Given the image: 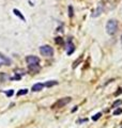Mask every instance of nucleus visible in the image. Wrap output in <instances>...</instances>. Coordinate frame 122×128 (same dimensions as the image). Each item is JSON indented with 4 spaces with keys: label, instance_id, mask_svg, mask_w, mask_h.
Masks as SVG:
<instances>
[{
    "label": "nucleus",
    "instance_id": "nucleus-2",
    "mask_svg": "<svg viewBox=\"0 0 122 128\" xmlns=\"http://www.w3.org/2000/svg\"><path fill=\"white\" fill-rule=\"evenodd\" d=\"M71 100H72L71 97H63V98H60V99H58V100H57L52 107H53V108H61V107H64L65 105L69 104V102H71Z\"/></svg>",
    "mask_w": 122,
    "mask_h": 128
},
{
    "label": "nucleus",
    "instance_id": "nucleus-1",
    "mask_svg": "<svg viewBox=\"0 0 122 128\" xmlns=\"http://www.w3.org/2000/svg\"><path fill=\"white\" fill-rule=\"evenodd\" d=\"M117 30H118V23H117V20L110 19V20L107 21V25H106L107 33H108L109 35H114L117 32Z\"/></svg>",
    "mask_w": 122,
    "mask_h": 128
},
{
    "label": "nucleus",
    "instance_id": "nucleus-16",
    "mask_svg": "<svg viewBox=\"0 0 122 128\" xmlns=\"http://www.w3.org/2000/svg\"><path fill=\"white\" fill-rule=\"evenodd\" d=\"M73 15H74L73 6H72V5H70V6H69V16H70V17H73Z\"/></svg>",
    "mask_w": 122,
    "mask_h": 128
},
{
    "label": "nucleus",
    "instance_id": "nucleus-4",
    "mask_svg": "<svg viewBox=\"0 0 122 128\" xmlns=\"http://www.w3.org/2000/svg\"><path fill=\"white\" fill-rule=\"evenodd\" d=\"M28 69H29V72L32 74H37L40 72L41 67L39 64H28Z\"/></svg>",
    "mask_w": 122,
    "mask_h": 128
},
{
    "label": "nucleus",
    "instance_id": "nucleus-15",
    "mask_svg": "<svg viewBox=\"0 0 122 128\" xmlns=\"http://www.w3.org/2000/svg\"><path fill=\"white\" fill-rule=\"evenodd\" d=\"M101 115H102V113L101 112H99V113H96V114L94 115V116H92V121H98L100 117H101Z\"/></svg>",
    "mask_w": 122,
    "mask_h": 128
},
{
    "label": "nucleus",
    "instance_id": "nucleus-13",
    "mask_svg": "<svg viewBox=\"0 0 122 128\" xmlns=\"http://www.w3.org/2000/svg\"><path fill=\"white\" fill-rule=\"evenodd\" d=\"M55 43L57 45H63L64 44V40L62 37H60V36H57L56 38H55Z\"/></svg>",
    "mask_w": 122,
    "mask_h": 128
},
{
    "label": "nucleus",
    "instance_id": "nucleus-7",
    "mask_svg": "<svg viewBox=\"0 0 122 128\" xmlns=\"http://www.w3.org/2000/svg\"><path fill=\"white\" fill-rule=\"evenodd\" d=\"M102 12H103V4H100L98 8H96V10L94 11V12H93L92 17H98L99 15H101Z\"/></svg>",
    "mask_w": 122,
    "mask_h": 128
},
{
    "label": "nucleus",
    "instance_id": "nucleus-10",
    "mask_svg": "<svg viewBox=\"0 0 122 128\" xmlns=\"http://www.w3.org/2000/svg\"><path fill=\"white\" fill-rule=\"evenodd\" d=\"M58 84V81L56 80H51V81H46L44 83V87H47V88H51V87H54V85H57Z\"/></svg>",
    "mask_w": 122,
    "mask_h": 128
},
{
    "label": "nucleus",
    "instance_id": "nucleus-22",
    "mask_svg": "<svg viewBox=\"0 0 122 128\" xmlns=\"http://www.w3.org/2000/svg\"><path fill=\"white\" fill-rule=\"evenodd\" d=\"M121 42H122V35H121Z\"/></svg>",
    "mask_w": 122,
    "mask_h": 128
},
{
    "label": "nucleus",
    "instance_id": "nucleus-14",
    "mask_svg": "<svg viewBox=\"0 0 122 128\" xmlns=\"http://www.w3.org/2000/svg\"><path fill=\"white\" fill-rule=\"evenodd\" d=\"M28 93V90L27 89H23V90H19L18 92H17V95L20 96V95H26Z\"/></svg>",
    "mask_w": 122,
    "mask_h": 128
},
{
    "label": "nucleus",
    "instance_id": "nucleus-11",
    "mask_svg": "<svg viewBox=\"0 0 122 128\" xmlns=\"http://www.w3.org/2000/svg\"><path fill=\"white\" fill-rule=\"evenodd\" d=\"M13 13L15 14L16 16H18L19 18H20L21 20H23V21H26V18H25L24 15H23V14H21V13H20V12H19V11L17 10V9H14V10H13Z\"/></svg>",
    "mask_w": 122,
    "mask_h": 128
},
{
    "label": "nucleus",
    "instance_id": "nucleus-6",
    "mask_svg": "<svg viewBox=\"0 0 122 128\" xmlns=\"http://www.w3.org/2000/svg\"><path fill=\"white\" fill-rule=\"evenodd\" d=\"M75 51V46L74 44L71 42V40H69V42H67V45H66V55H72Z\"/></svg>",
    "mask_w": 122,
    "mask_h": 128
},
{
    "label": "nucleus",
    "instance_id": "nucleus-3",
    "mask_svg": "<svg viewBox=\"0 0 122 128\" xmlns=\"http://www.w3.org/2000/svg\"><path fill=\"white\" fill-rule=\"evenodd\" d=\"M40 52L44 57H52L54 55V49L48 45H44L40 47Z\"/></svg>",
    "mask_w": 122,
    "mask_h": 128
},
{
    "label": "nucleus",
    "instance_id": "nucleus-18",
    "mask_svg": "<svg viewBox=\"0 0 122 128\" xmlns=\"http://www.w3.org/2000/svg\"><path fill=\"white\" fill-rule=\"evenodd\" d=\"M122 113V109L121 108H118V109H116L114 111V115H119V114H121Z\"/></svg>",
    "mask_w": 122,
    "mask_h": 128
},
{
    "label": "nucleus",
    "instance_id": "nucleus-9",
    "mask_svg": "<svg viewBox=\"0 0 122 128\" xmlns=\"http://www.w3.org/2000/svg\"><path fill=\"white\" fill-rule=\"evenodd\" d=\"M0 59H1L2 61L5 63V65H10V64H11V60L8 58V57H5L3 53H1V52H0Z\"/></svg>",
    "mask_w": 122,
    "mask_h": 128
},
{
    "label": "nucleus",
    "instance_id": "nucleus-23",
    "mask_svg": "<svg viewBox=\"0 0 122 128\" xmlns=\"http://www.w3.org/2000/svg\"><path fill=\"white\" fill-rule=\"evenodd\" d=\"M121 128H122V127H121Z\"/></svg>",
    "mask_w": 122,
    "mask_h": 128
},
{
    "label": "nucleus",
    "instance_id": "nucleus-8",
    "mask_svg": "<svg viewBox=\"0 0 122 128\" xmlns=\"http://www.w3.org/2000/svg\"><path fill=\"white\" fill-rule=\"evenodd\" d=\"M43 88H44V84L43 83H35V84H33V87H32L31 90L33 92H39V91L43 90Z\"/></svg>",
    "mask_w": 122,
    "mask_h": 128
},
{
    "label": "nucleus",
    "instance_id": "nucleus-5",
    "mask_svg": "<svg viewBox=\"0 0 122 128\" xmlns=\"http://www.w3.org/2000/svg\"><path fill=\"white\" fill-rule=\"evenodd\" d=\"M26 62L28 64H39L40 63V59L35 56H28L26 58Z\"/></svg>",
    "mask_w": 122,
    "mask_h": 128
},
{
    "label": "nucleus",
    "instance_id": "nucleus-19",
    "mask_svg": "<svg viewBox=\"0 0 122 128\" xmlns=\"http://www.w3.org/2000/svg\"><path fill=\"white\" fill-rule=\"evenodd\" d=\"M8 76H6V75H4V74H3V73H1V74H0V80H1V81H5V79H8Z\"/></svg>",
    "mask_w": 122,
    "mask_h": 128
},
{
    "label": "nucleus",
    "instance_id": "nucleus-17",
    "mask_svg": "<svg viewBox=\"0 0 122 128\" xmlns=\"http://www.w3.org/2000/svg\"><path fill=\"white\" fill-rule=\"evenodd\" d=\"M120 105H122V100H117L113 104V108H117V107L120 106Z\"/></svg>",
    "mask_w": 122,
    "mask_h": 128
},
{
    "label": "nucleus",
    "instance_id": "nucleus-21",
    "mask_svg": "<svg viewBox=\"0 0 122 128\" xmlns=\"http://www.w3.org/2000/svg\"><path fill=\"white\" fill-rule=\"evenodd\" d=\"M120 94H122V88H120L118 91L115 92V96H119Z\"/></svg>",
    "mask_w": 122,
    "mask_h": 128
},
{
    "label": "nucleus",
    "instance_id": "nucleus-12",
    "mask_svg": "<svg viewBox=\"0 0 122 128\" xmlns=\"http://www.w3.org/2000/svg\"><path fill=\"white\" fill-rule=\"evenodd\" d=\"M81 61H82V56H81V57H79V58H78V59L76 60V61H75V62L73 63V65H72V67H73V68H76V67L80 64V62H81Z\"/></svg>",
    "mask_w": 122,
    "mask_h": 128
},
{
    "label": "nucleus",
    "instance_id": "nucleus-20",
    "mask_svg": "<svg viewBox=\"0 0 122 128\" xmlns=\"http://www.w3.org/2000/svg\"><path fill=\"white\" fill-rule=\"evenodd\" d=\"M5 94H6V96H8V97H11V96L14 94V91H13V90H9V91L5 92Z\"/></svg>",
    "mask_w": 122,
    "mask_h": 128
}]
</instances>
